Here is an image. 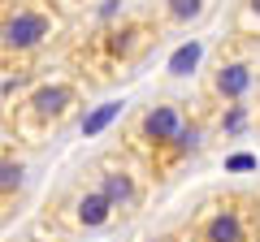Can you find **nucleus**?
I'll use <instances>...</instances> for the list:
<instances>
[{"label":"nucleus","instance_id":"8","mask_svg":"<svg viewBox=\"0 0 260 242\" xmlns=\"http://www.w3.org/2000/svg\"><path fill=\"white\" fill-rule=\"evenodd\" d=\"M44 225L61 229L65 238L70 233H91V229H109L113 225V208L104 204V195L91 186V177L74 182L70 190H61L56 199H48V212H44Z\"/></svg>","mask_w":260,"mask_h":242},{"label":"nucleus","instance_id":"11","mask_svg":"<svg viewBox=\"0 0 260 242\" xmlns=\"http://www.w3.org/2000/svg\"><path fill=\"white\" fill-rule=\"evenodd\" d=\"M22 242H70L61 229H52V225H39V229H30V233H22Z\"/></svg>","mask_w":260,"mask_h":242},{"label":"nucleus","instance_id":"6","mask_svg":"<svg viewBox=\"0 0 260 242\" xmlns=\"http://www.w3.org/2000/svg\"><path fill=\"white\" fill-rule=\"evenodd\" d=\"M191 242H260V195L225 190L191 216Z\"/></svg>","mask_w":260,"mask_h":242},{"label":"nucleus","instance_id":"4","mask_svg":"<svg viewBox=\"0 0 260 242\" xmlns=\"http://www.w3.org/2000/svg\"><path fill=\"white\" fill-rule=\"evenodd\" d=\"M56 39V13L35 0H13L0 9V69L26 74Z\"/></svg>","mask_w":260,"mask_h":242},{"label":"nucleus","instance_id":"9","mask_svg":"<svg viewBox=\"0 0 260 242\" xmlns=\"http://www.w3.org/2000/svg\"><path fill=\"white\" fill-rule=\"evenodd\" d=\"M22 190H26V156L18 151V143L0 139V221L13 212Z\"/></svg>","mask_w":260,"mask_h":242},{"label":"nucleus","instance_id":"10","mask_svg":"<svg viewBox=\"0 0 260 242\" xmlns=\"http://www.w3.org/2000/svg\"><path fill=\"white\" fill-rule=\"evenodd\" d=\"M208 9V0H165V22L169 26H191Z\"/></svg>","mask_w":260,"mask_h":242},{"label":"nucleus","instance_id":"3","mask_svg":"<svg viewBox=\"0 0 260 242\" xmlns=\"http://www.w3.org/2000/svg\"><path fill=\"white\" fill-rule=\"evenodd\" d=\"M152 44H156V26L126 18V22H117V26L91 35L78 48L74 78L83 87H109V83H117L130 65H139L143 56L152 52Z\"/></svg>","mask_w":260,"mask_h":242},{"label":"nucleus","instance_id":"12","mask_svg":"<svg viewBox=\"0 0 260 242\" xmlns=\"http://www.w3.org/2000/svg\"><path fill=\"white\" fill-rule=\"evenodd\" d=\"M247 13H251V22L260 26V0H247Z\"/></svg>","mask_w":260,"mask_h":242},{"label":"nucleus","instance_id":"5","mask_svg":"<svg viewBox=\"0 0 260 242\" xmlns=\"http://www.w3.org/2000/svg\"><path fill=\"white\" fill-rule=\"evenodd\" d=\"M256 83H260V44H251V39L221 44L213 65L204 69V104H200V112L213 117V112L230 108V104H247Z\"/></svg>","mask_w":260,"mask_h":242},{"label":"nucleus","instance_id":"1","mask_svg":"<svg viewBox=\"0 0 260 242\" xmlns=\"http://www.w3.org/2000/svg\"><path fill=\"white\" fill-rule=\"evenodd\" d=\"M208 134H213L208 117L186 100H148L121 126V147L148 169L152 182H165L178 165H186L204 147Z\"/></svg>","mask_w":260,"mask_h":242},{"label":"nucleus","instance_id":"7","mask_svg":"<svg viewBox=\"0 0 260 242\" xmlns=\"http://www.w3.org/2000/svg\"><path fill=\"white\" fill-rule=\"evenodd\" d=\"M87 177H91V186L104 195V204L113 208V221H130V216H139L143 204H148L152 177L126 147H113L104 156H95L91 169H87Z\"/></svg>","mask_w":260,"mask_h":242},{"label":"nucleus","instance_id":"2","mask_svg":"<svg viewBox=\"0 0 260 242\" xmlns=\"http://www.w3.org/2000/svg\"><path fill=\"white\" fill-rule=\"evenodd\" d=\"M87 104V87L70 78H44V83H30L26 91H18L5 108H0V126H5V139L18 143V147H39L52 134H61L70 121L83 112Z\"/></svg>","mask_w":260,"mask_h":242}]
</instances>
